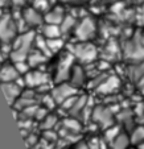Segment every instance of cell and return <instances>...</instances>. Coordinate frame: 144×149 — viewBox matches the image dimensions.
<instances>
[{"instance_id":"cell-1","label":"cell","mask_w":144,"mask_h":149,"mask_svg":"<svg viewBox=\"0 0 144 149\" xmlns=\"http://www.w3.org/2000/svg\"><path fill=\"white\" fill-rule=\"evenodd\" d=\"M34 40H36V34L32 31L17 34L15 37V40L12 41L13 50H12L11 56H9L11 61L12 62L27 61L29 53L32 52V46L34 44Z\"/></svg>"},{"instance_id":"cell-2","label":"cell","mask_w":144,"mask_h":149,"mask_svg":"<svg viewBox=\"0 0 144 149\" xmlns=\"http://www.w3.org/2000/svg\"><path fill=\"white\" fill-rule=\"evenodd\" d=\"M70 53L82 62H91L96 57V49L90 42H79L69 48Z\"/></svg>"},{"instance_id":"cell-3","label":"cell","mask_w":144,"mask_h":149,"mask_svg":"<svg viewBox=\"0 0 144 149\" xmlns=\"http://www.w3.org/2000/svg\"><path fill=\"white\" fill-rule=\"evenodd\" d=\"M17 26L16 21L11 15H4L0 20V41L1 42H11L17 36Z\"/></svg>"},{"instance_id":"cell-4","label":"cell","mask_w":144,"mask_h":149,"mask_svg":"<svg viewBox=\"0 0 144 149\" xmlns=\"http://www.w3.org/2000/svg\"><path fill=\"white\" fill-rule=\"evenodd\" d=\"M74 56L71 53H65L61 59L58 61V68L56 73V82L57 83H64V82L70 79L71 69H73Z\"/></svg>"},{"instance_id":"cell-5","label":"cell","mask_w":144,"mask_h":149,"mask_svg":"<svg viewBox=\"0 0 144 149\" xmlns=\"http://www.w3.org/2000/svg\"><path fill=\"white\" fill-rule=\"evenodd\" d=\"M96 26L91 17H83L75 26V37L79 41H87L95 36Z\"/></svg>"},{"instance_id":"cell-6","label":"cell","mask_w":144,"mask_h":149,"mask_svg":"<svg viewBox=\"0 0 144 149\" xmlns=\"http://www.w3.org/2000/svg\"><path fill=\"white\" fill-rule=\"evenodd\" d=\"M77 94V87L71 83H59L54 88H52V96L56 100L57 104H62L66 99Z\"/></svg>"},{"instance_id":"cell-7","label":"cell","mask_w":144,"mask_h":149,"mask_svg":"<svg viewBox=\"0 0 144 149\" xmlns=\"http://www.w3.org/2000/svg\"><path fill=\"white\" fill-rule=\"evenodd\" d=\"M91 116H93V120L95 123H98L101 127H103V128H108V127L113 125V113L106 107H102V106L96 107L93 111Z\"/></svg>"},{"instance_id":"cell-8","label":"cell","mask_w":144,"mask_h":149,"mask_svg":"<svg viewBox=\"0 0 144 149\" xmlns=\"http://www.w3.org/2000/svg\"><path fill=\"white\" fill-rule=\"evenodd\" d=\"M25 78V82H27V86L28 87H38L41 84L44 83H48L49 82V75L44 71H40V70H34V71H31V73H27L24 75Z\"/></svg>"},{"instance_id":"cell-9","label":"cell","mask_w":144,"mask_h":149,"mask_svg":"<svg viewBox=\"0 0 144 149\" xmlns=\"http://www.w3.org/2000/svg\"><path fill=\"white\" fill-rule=\"evenodd\" d=\"M1 87H3L4 95L7 98V102H8L11 106H13L15 102L17 100V98H20L21 95V86L16 83V82H8V83H1Z\"/></svg>"},{"instance_id":"cell-10","label":"cell","mask_w":144,"mask_h":149,"mask_svg":"<svg viewBox=\"0 0 144 149\" xmlns=\"http://www.w3.org/2000/svg\"><path fill=\"white\" fill-rule=\"evenodd\" d=\"M20 75V73L17 71L16 66L11 65V63H4L1 68H0V82L1 83H8V82H15Z\"/></svg>"},{"instance_id":"cell-11","label":"cell","mask_w":144,"mask_h":149,"mask_svg":"<svg viewBox=\"0 0 144 149\" xmlns=\"http://www.w3.org/2000/svg\"><path fill=\"white\" fill-rule=\"evenodd\" d=\"M23 16H24V19H25L27 24L29 25V28H31V26H38L43 24V21H45L44 16L41 15V12L37 11L33 7L25 9V11L23 12Z\"/></svg>"},{"instance_id":"cell-12","label":"cell","mask_w":144,"mask_h":149,"mask_svg":"<svg viewBox=\"0 0 144 149\" xmlns=\"http://www.w3.org/2000/svg\"><path fill=\"white\" fill-rule=\"evenodd\" d=\"M64 17H65L64 9L61 7H54L53 9L46 12L45 16H44V20L48 24H57V25H59V24L62 23Z\"/></svg>"},{"instance_id":"cell-13","label":"cell","mask_w":144,"mask_h":149,"mask_svg":"<svg viewBox=\"0 0 144 149\" xmlns=\"http://www.w3.org/2000/svg\"><path fill=\"white\" fill-rule=\"evenodd\" d=\"M118 86H119L118 78L116 77H108V78H105V81L99 84L96 91L99 94H108V93H113L114 90H116Z\"/></svg>"},{"instance_id":"cell-14","label":"cell","mask_w":144,"mask_h":149,"mask_svg":"<svg viewBox=\"0 0 144 149\" xmlns=\"http://www.w3.org/2000/svg\"><path fill=\"white\" fill-rule=\"evenodd\" d=\"M85 70L81 68L79 65H75L73 66V69H71V74H70V83L73 84V86H75V87H78V86H81L83 82H85Z\"/></svg>"},{"instance_id":"cell-15","label":"cell","mask_w":144,"mask_h":149,"mask_svg":"<svg viewBox=\"0 0 144 149\" xmlns=\"http://www.w3.org/2000/svg\"><path fill=\"white\" fill-rule=\"evenodd\" d=\"M46 59H48V57L36 49V50H32L31 53H29L27 61H28L31 68H36V66H40V65H43V63H45Z\"/></svg>"},{"instance_id":"cell-16","label":"cell","mask_w":144,"mask_h":149,"mask_svg":"<svg viewBox=\"0 0 144 149\" xmlns=\"http://www.w3.org/2000/svg\"><path fill=\"white\" fill-rule=\"evenodd\" d=\"M41 34H43L45 38H54V37H61L62 32L61 28L57 24H44L43 28H41Z\"/></svg>"},{"instance_id":"cell-17","label":"cell","mask_w":144,"mask_h":149,"mask_svg":"<svg viewBox=\"0 0 144 149\" xmlns=\"http://www.w3.org/2000/svg\"><path fill=\"white\" fill-rule=\"evenodd\" d=\"M87 100H89V98L87 96H81V98H77V100H75V103L73 104V107L70 108V111H69V113H70L73 118H77V116H79L81 115V112H82V110L85 108V106H86V103H87Z\"/></svg>"},{"instance_id":"cell-18","label":"cell","mask_w":144,"mask_h":149,"mask_svg":"<svg viewBox=\"0 0 144 149\" xmlns=\"http://www.w3.org/2000/svg\"><path fill=\"white\" fill-rule=\"evenodd\" d=\"M34 42H36L37 50H40L41 53H44L46 57H48V58L53 56V53L50 52V49H49V46H48V40H46L45 37L43 36V34L36 36V40H34Z\"/></svg>"},{"instance_id":"cell-19","label":"cell","mask_w":144,"mask_h":149,"mask_svg":"<svg viewBox=\"0 0 144 149\" xmlns=\"http://www.w3.org/2000/svg\"><path fill=\"white\" fill-rule=\"evenodd\" d=\"M75 26V17L73 15H68V16L64 17L62 23L59 24V28H61V32L62 34H66L70 29H73Z\"/></svg>"},{"instance_id":"cell-20","label":"cell","mask_w":144,"mask_h":149,"mask_svg":"<svg viewBox=\"0 0 144 149\" xmlns=\"http://www.w3.org/2000/svg\"><path fill=\"white\" fill-rule=\"evenodd\" d=\"M62 124H64V128H65L66 131H69V132L78 133L79 131H81V124H79V121L77 120V119L68 118L62 121Z\"/></svg>"},{"instance_id":"cell-21","label":"cell","mask_w":144,"mask_h":149,"mask_svg":"<svg viewBox=\"0 0 144 149\" xmlns=\"http://www.w3.org/2000/svg\"><path fill=\"white\" fill-rule=\"evenodd\" d=\"M46 40H48V46L52 53H57L58 50L62 49L64 40L61 37H54V38H46Z\"/></svg>"},{"instance_id":"cell-22","label":"cell","mask_w":144,"mask_h":149,"mask_svg":"<svg viewBox=\"0 0 144 149\" xmlns=\"http://www.w3.org/2000/svg\"><path fill=\"white\" fill-rule=\"evenodd\" d=\"M127 146H128V137L126 135H119L111 143V148L113 149H127Z\"/></svg>"},{"instance_id":"cell-23","label":"cell","mask_w":144,"mask_h":149,"mask_svg":"<svg viewBox=\"0 0 144 149\" xmlns=\"http://www.w3.org/2000/svg\"><path fill=\"white\" fill-rule=\"evenodd\" d=\"M119 135H120V133H119V128H118V127H108V128H106L105 140L107 141V143L111 144Z\"/></svg>"},{"instance_id":"cell-24","label":"cell","mask_w":144,"mask_h":149,"mask_svg":"<svg viewBox=\"0 0 144 149\" xmlns=\"http://www.w3.org/2000/svg\"><path fill=\"white\" fill-rule=\"evenodd\" d=\"M131 141H132L134 144H139V145H140L141 143H144V127H138V128L134 131Z\"/></svg>"},{"instance_id":"cell-25","label":"cell","mask_w":144,"mask_h":149,"mask_svg":"<svg viewBox=\"0 0 144 149\" xmlns=\"http://www.w3.org/2000/svg\"><path fill=\"white\" fill-rule=\"evenodd\" d=\"M43 120L44 121H43V124H41V127H43V130H45V131L52 130L57 124V118L54 115H46Z\"/></svg>"},{"instance_id":"cell-26","label":"cell","mask_w":144,"mask_h":149,"mask_svg":"<svg viewBox=\"0 0 144 149\" xmlns=\"http://www.w3.org/2000/svg\"><path fill=\"white\" fill-rule=\"evenodd\" d=\"M52 4L49 0H33V8H36L40 12H48V8Z\"/></svg>"},{"instance_id":"cell-27","label":"cell","mask_w":144,"mask_h":149,"mask_svg":"<svg viewBox=\"0 0 144 149\" xmlns=\"http://www.w3.org/2000/svg\"><path fill=\"white\" fill-rule=\"evenodd\" d=\"M13 63H15V66H16L17 71L20 73V75H25V74L28 73L29 68H31L28 61H19V62H13Z\"/></svg>"},{"instance_id":"cell-28","label":"cell","mask_w":144,"mask_h":149,"mask_svg":"<svg viewBox=\"0 0 144 149\" xmlns=\"http://www.w3.org/2000/svg\"><path fill=\"white\" fill-rule=\"evenodd\" d=\"M77 98H78V96L73 95V96H70V98H69V99H66V100L62 104H61V106H62V110H68V111H70V108L73 107V104L75 103Z\"/></svg>"},{"instance_id":"cell-29","label":"cell","mask_w":144,"mask_h":149,"mask_svg":"<svg viewBox=\"0 0 144 149\" xmlns=\"http://www.w3.org/2000/svg\"><path fill=\"white\" fill-rule=\"evenodd\" d=\"M87 148L89 149H101V141L98 140V139H91V141L89 143V145H87Z\"/></svg>"},{"instance_id":"cell-30","label":"cell","mask_w":144,"mask_h":149,"mask_svg":"<svg viewBox=\"0 0 144 149\" xmlns=\"http://www.w3.org/2000/svg\"><path fill=\"white\" fill-rule=\"evenodd\" d=\"M9 1H11V0H0V8H4V7H7L9 4Z\"/></svg>"},{"instance_id":"cell-31","label":"cell","mask_w":144,"mask_h":149,"mask_svg":"<svg viewBox=\"0 0 144 149\" xmlns=\"http://www.w3.org/2000/svg\"><path fill=\"white\" fill-rule=\"evenodd\" d=\"M11 1L15 4V6L17 7V6H23V4H24V1H25V0H11Z\"/></svg>"},{"instance_id":"cell-32","label":"cell","mask_w":144,"mask_h":149,"mask_svg":"<svg viewBox=\"0 0 144 149\" xmlns=\"http://www.w3.org/2000/svg\"><path fill=\"white\" fill-rule=\"evenodd\" d=\"M4 59H6V56H4V54L0 52V68L4 65Z\"/></svg>"},{"instance_id":"cell-33","label":"cell","mask_w":144,"mask_h":149,"mask_svg":"<svg viewBox=\"0 0 144 149\" xmlns=\"http://www.w3.org/2000/svg\"><path fill=\"white\" fill-rule=\"evenodd\" d=\"M65 3H79V1H83V0H64Z\"/></svg>"},{"instance_id":"cell-34","label":"cell","mask_w":144,"mask_h":149,"mask_svg":"<svg viewBox=\"0 0 144 149\" xmlns=\"http://www.w3.org/2000/svg\"><path fill=\"white\" fill-rule=\"evenodd\" d=\"M75 149H89V148H87V145H85V144H81V145H79L78 148H75Z\"/></svg>"},{"instance_id":"cell-35","label":"cell","mask_w":144,"mask_h":149,"mask_svg":"<svg viewBox=\"0 0 144 149\" xmlns=\"http://www.w3.org/2000/svg\"><path fill=\"white\" fill-rule=\"evenodd\" d=\"M4 15H6V13H4V12H3V8H0V20L3 19V16H4Z\"/></svg>"},{"instance_id":"cell-36","label":"cell","mask_w":144,"mask_h":149,"mask_svg":"<svg viewBox=\"0 0 144 149\" xmlns=\"http://www.w3.org/2000/svg\"><path fill=\"white\" fill-rule=\"evenodd\" d=\"M139 148H140V149H144V143H141L140 145H139Z\"/></svg>"},{"instance_id":"cell-37","label":"cell","mask_w":144,"mask_h":149,"mask_svg":"<svg viewBox=\"0 0 144 149\" xmlns=\"http://www.w3.org/2000/svg\"><path fill=\"white\" fill-rule=\"evenodd\" d=\"M56 1H57V0H49V3H50V4H54Z\"/></svg>"}]
</instances>
